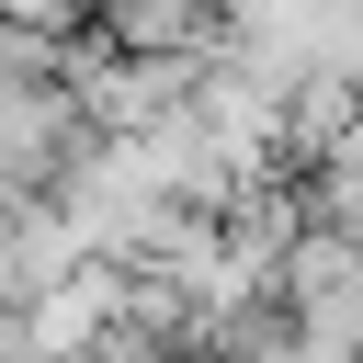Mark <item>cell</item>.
Listing matches in <instances>:
<instances>
[{"mask_svg": "<svg viewBox=\"0 0 363 363\" xmlns=\"http://www.w3.org/2000/svg\"><path fill=\"white\" fill-rule=\"evenodd\" d=\"M11 23H34V34H91V0H0Z\"/></svg>", "mask_w": 363, "mask_h": 363, "instance_id": "7a4b0ae2", "label": "cell"}, {"mask_svg": "<svg viewBox=\"0 0 363 363\" xmlns=\"http://www.w3.org/2000/svg\"><path fill=\"white\" fill-rule=\"evenodd\" d=\"M79 57H91V34H34V23L0 11V91H23V79H68Z\"/></svg>", "mask_w": 363, "mask_h": 363, "instance_id": "6da1fadb", "label": "cell"}]
</instances>
